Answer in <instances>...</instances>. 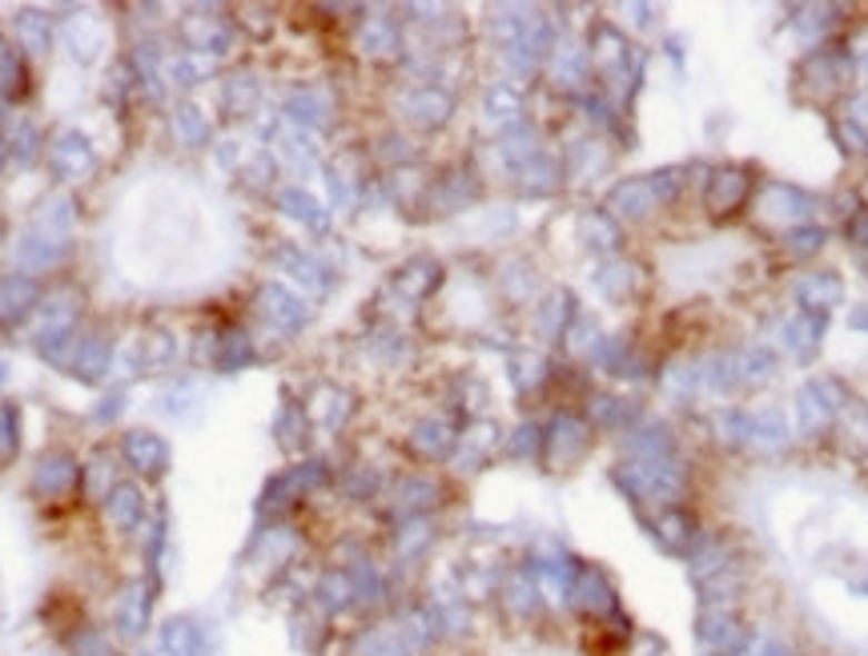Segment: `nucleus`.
Returning a JSON list of instances; mask_svg holds the SVG:
<instances>
[{
  "label": "nucleus",
  "mask_w": 868,
  "mask_h": 656,
  "mask_svg": "<svg viewBox=\"0 0 868 656\" xmlns=\"http://www.w3.org/2000/svg\"><path fill=\"white\" fill-rule=\"evenodd\" d=\"M651 536H656L668 551H676V556H688V551L700 544V524H696L688 511L668 508L656 524H651Z\"/></svg>",
  "instance_id": "0eeeda50"
},
{
  "label": "nucleus",
  "mask_w": 868,
  "mask_h": 656,
  "mask_svg": "<svg viewBox=\"0 0 868 656\" xmlns=\"http://www.w3.org/2000/svg\"><path fill=\"white\" fill-rule=\"evenodd\" d=\"M748 640V628L732 608H704L696 620V653L700 656H736Z\"/></svg>",
  "instance_id": "f03ea898"
},
{
  "label": "nucleus",
  "mask_w": 868,
  "mask_h": 656,
  "mask_svg": "<svg viewBox=\"0 0 868 656\" xmlns=\"http://www.w3.org/2000/svg\"><path fill=\"white\" fill-rule=\"evenodd\" d=\"M840 295H845V286H840L837 275H808L796 282V298L805 302V310H828V307H837Z\"/></svg>",
  "instance_id": "9b49d317"
},
{
  "label": "nucleus",
  "mask_w": 868,
  "mask_h": 656,
  "mask_svg": "<svg viewBox=\"0 0 868 656\" xmlns=\"http://www.w3.org/2000/svg\"><path fill=\"white\" fill-rule=\"evenodd\" d=\"M820 242H825V233H820V230H792V233H788V255H796V258L816 255V250H820Z\"/></svg>",
  "instance_id": "2eb2a0df"
},
{
  "label": "nucleus",
  "mask_w": 868,
  "mask_h": 656,
  "mask_svg": "<svg viewBox=\"0 0 868 656\" xmlns=\"http://www.w3.org/2000/svg\"><path fill=\"white\" fill-rule=\"evenodd\" d=\"M764 656H792V653H788V648H785V645H776V640H772V645L764 648Z\"/></svg>",
  "instance_id": "dca6fc26"
},
{
  "label": "nucleus",
  "mask_w": 868,
  "mask_h": 656,
  "mask_svg": "<svg viewBox=\"0 0 868 656\" xmlns=\"http://www.w3.org/2000/svg\"><path fill=\"white\" fill-rule=\"evenodd\" d=\"M619 484L636 499H659L671 504L684 491V464L676 456H639L619 467Z\"/></svg>",
  "instance_id": "f257e3e1"
},
{
  "label": "nucleus",
  "mask_w": 868,
  "mask_h": 656,
  "mask_svg": "<svg viewBox=\"0 0 868 656\" xmlns=\"http://www.w3.org/2000/svg\"><path fill=\"white\" fill-rule=\"evenodd\" d=\"M724 371H728L732 391H740V387H756V382L772 379L776 359H772V350H764V347H740V350H728V355H724Z\"/></svg>",
  "instance_id": "20e7f679"
},
{
  "label": "nucleus",
  "mask_w": 868,
  "mask_h": 656,
  "mask_svg": "<svg viewBox=\"0 0 868 656\" xmlns=\"http://www.w3.org/2000/svg\"><path fill=\"white\" fill-rule=\"evenodd\" d=\"M611 206H616L619 213H628V218H648V213L659 206V193H656V186H651V178H631L611 190Z\"/></svg>",
  "instance_id": "9d476101"
},
{
  "label": "nucleus",
  "mask_w": 868,
  "mask_h": 656,
  "mask_svg": "<svg viewBox=\"0 0 868 656\" xmlns=\"http://www.w3.org/2000/svg\"><path fill=\"white\" fill-rule=\"evenodd\" d=\"M728 568H740L736 564V548L728 540H708V536H700V544L688 551V576H691V584H704V580H711V576H720V571H728Z\"/></svg>",
  "instance_id": "423d86ee"
},
{
  "label": "nucleus",
  "mask_w": 868,
  "mask_h": 656,
  "mask_svg": "<svg viewBox=\"0 0 868 656\" xmlns=\"http://www.w3.org/2000/svg\"><path fill=\"white\" fill-rule=\"evenodd\" d=\"M820 330H825V315L800 310V315H792L788 322H780V342L792 350L796 359L805 362V359H812L816 347H820Z\"/></svg>",
  "instance_id": "6e6552de"
},
{
  "label": "nucleus",
  "mask_w": 868,
  "mask_h": 656,
  "mask_svg": "<svg viewBox=\"0 0 868 656\" xmlns=\"http://www.w3.org/2000/svg\"><path fill=\"white\" fill-rule=\"evenodd\" d=\"M808 206H812V201L796 190V186H785V181H768L760 201H756V210H760L768 222H800V218H808Z\"/></svg>",
  "instance_id": "39448f33"
},
{
  "label": "nucleus",
  "mask_w": 868,
  "mask_h": 656,
  "mask_svg": "<svg viewBox=\"0 0 868 656\" xmlns=\"http://www.w3.org/2000/svg\"><path fill=\"white\" fill-rule=\"evenodd\" d=\"M788 444V431H785V419L776 407H764V411H748V439L744 447L748 451H760V456H776L780 447Z\"/></svg>",
  "instance_id": "1a4fd4ad"
},
{
  "label": "nucleus",
  "mask_w": 868,
  "mask_h": 656,
  "mask_svg": "<svg viewBox=\"0 0 868 656\" xmlns=\"http://www.w3.org/2000/svg\"><path fill=\"white\" fill-rule=\"evenodd\" d=\"M603 286H607V295H628L631 286H636V266H628V262H619V266H611V270H603Z\"/></svg>",
  "instance_id": "4468645a"
},
{
  "label": "nucleus",
  "mask_w": 868,
  "mask_h": 656,
  "mask_svg": "<svg viewBox=\"0 0 868 656\" xmlns=\"http://www.w3.org/2000/svg\"><path fill=\"white\" fill-rule=\"evenodd\" d=\"M832 411H837V402L820 399V382H816V387H805L800 399H796V419H800V431L805 435L820 431V427L832 419Z\"/></svg>",
  "instance_id": "f8f14e48"
},
{
  "label": "nucleus",
  "mask_w": 868,
  "mask_h": 656,
  "mask_svg": "<svg viewBox=\"0 0 868 656\" xmlns=\"http://www.w3.org/2000/svg\"><path fill=\"white\" fill-rule=\"evenodd\" d=\"M579 604H587L591 613H611L616 608V593H611V584L599 571H583V580H579Z\"/></svg>",
  "instance_id": "ddd939ff"
},
{
  "label": "nucleus",
  "mask_w": 868,
  "mask_h": 656,
  "mask_svg": "<svg viewBox=\"0 0 868 656\" xmlns=\"http://www.w3.org/2000/svg\"><path fill=\"white\" fill-rule=\"evenodd\" d=\"M752 190V170H744V166H720V170L711 173L708 181V213L716 218H728L744 206Z\"/></svg>",
  "instance_id": "7ed1b4c3"
}]
</instances>
